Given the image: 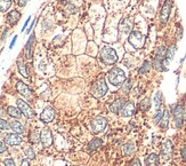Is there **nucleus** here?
Here are the masks:
<instances>
[{"instance_id":"f257e3e1","label":"nucleus","mask_w":186,"mask_h":166,"mask_svg":"<svg viewBox=\"0 0 186 166\" xmlns=\"http://www.w3.org/2000/svg\"><path fill=\"white\" fill-rule=\"evenodd\" d=\"M107 79L113 86H121L126 80H127V76L125 73V71L121 70L120 68H113L112 70L109 72Z\"/></svg>"},{"instance_id":"f03ea898","label":"nucleus","mask_w":186,"mask_h":166,"mask_svg":"<svg viewBox=\"0 0 186 166\" xmlns=\"http://www.w3.org/2000/svg\"><path fill=\"white\" fill-rule=\"evenodd\" d=\"M101 57L105 64H114L118 61L117 52L111 47H103L101 52Z\"/></svg>"},{"instance_id":"7ed1b4c3","label":"nucleus","mask_w":186,"mask_h":166,"mask_svg":"<svg viewBox=\"0 0 186 166\" xmlns=\"http://www.w3.org/2000/svg\"><path fill=\"white\" fill-rule=\"evenodd\" d=\"M107 91H109V88H107L105 80L104 79H98L92 87V94H93V96L98 99V97L105 95L107 93Z\"/></svg>"},{"instance_id":"20e7f679","label":"nucleus","mask_w":186,"mask_h":166,"mask_svg":"<svg viewBox=\"0 0 186 166\" xmlns=\"http://www.w3.org/2000/svg\"><path fill=\"white\" fill-rule=\"evenodd\" d=\"M171 112L175 118V124L176 127L180 128L184 124V108L180 104H175L171 107Z\"/></svg>"},{"instance_id":"39448f33","label":"nucleus","mask_w":186,"mask_h":166,"mask_svg":"<svg viewBox=\"0 0 186 166\" xmlns=\"http://www.w3.org/2000/svg\"><path fill=\"white\" fill-rule=\"evenodd\" d=\"M128 41L135 48H142L145 43V37L139 31H133L128 37Z\"/></svg>"},{"instance_id":"423d86ee","label":"nucleus","mask_w":186,"mask_h":166,"mask_svg":"<svg viewBox=\"0 0 186 166\" xmlns=\"http://www.w3.org/2000/svg\"><path fill=\"white\" fill-rule=\"evenodd\" d=\"M106 125H107V119L104 118V117L98 116V117L94 118L92 120V130H93L95 134H98V133H102L105 130Z\"/></svg>"},{"instance_id":"0eeeda50","label":"nucleus","mask_w":186,"mask_h":166,"mask_svg":"<svg viewBox=\"0 0 186 166\" xmlns=\"http://www.w3.org/2000/svg\"><path fill=\"white\" fill-rule=\"evenodd\" d=\"M40 142L43 148H49L53 144V134L50 130L48 128H43L40 132Z\"/></svg>"},{"instance_id":"6e6552de","label":"nucleus","mask_w":186,"mask_h":166,"mask_svg":"<svg viewBox=\"0 0 186 166\" xmlns=\"http://www.w3.org/2000/svg\"><path fill=\"white\" fill-rule=\"evenodd\" d=\"M171 7H172V0H166V2H164V5H163L160 13V21L162 24H166L168 22V18L170 16V12H171Z\"/></svg>"},{"instance_id":"1a4fd4ad","label":"nucleus","mask_w":186,"mask_h":166,"mask_svg":"<svg viewBox=\"0 0 186 166\" xmlns=\"http://www.w3.org/2000/svg\"><path fill=\"white\" fill-rule=\"evenodd\" d=\"M16 103H17L18 109L21 110V112L24 115L26 118H33V117H34V111L32 110V108L27 104L26 102H24V101H23V100H21V99H18Z\"/></svg>"},{"instance_id":"9d476101","label":"nucleus","mask_w":186,"mask_h":166,"mask_svg":"<svg viewBox=\"0 0 186 166\" xmlns=\"http://www.w3.org/2000/svg\"><path fill=\"white\" fill-rule=\"evenodd\" d=\"M172 151H174V144L170 140H167L161 149V157L163 159H169L172 155Z\"/></svg>"},{"instance_id":"9b49d317","label":"nucleus","mask_w":186,"mask_h":166,"mask_svg":"<svg viewBox=\"0 0 186 166\" xmlns=\"http://www.w3.org/2000/svg\"><path fill=\"white\" fill-rule=\"evenodd\" d=\"M5 143L8 146H18L22 143V138L17 133H9L5 136Z\"/></svg>"},{"instance_id":"f8f14e48","label":"nucleus","mask_w":186,"mask_h":166,"mask_svg":"<svg viewBox=\"0 0 186 166\" xmlns=\"http://www.w3.org/2000/svg\"><path fill=\"white\" fill-rule=\"evenodd\" d=\"M55 118V110L51 107H46L40 115V119L43 123H50Z\"/></svg>"},{"instance_id":"ddd939ff","label":"nucleus","mask_w":186,"mask_h":166,"mask_svg":"<svg viewBox=\"0 0 186 166\" xmlns=\"http://www.w3.org/2000/svg\"><path fill=\"white\" fill-rule=\"evenodd\" d=\"M135 109H136L135 103L133 101H127L120 112H121L122 117H131L133 115L135 114Z\"/></svg>"},{"instance_id":"4468645a","label":"nucleus","mask_w":186,"mask_h":166,"mask_svg":"<svg viewBox=\"0 0 186 166\" xmlns=\"http://www.w3.org/2000/svg\"><path fill=\"white\" fill-rule=\"evenodd\" d=\"M126 99L125 97H119L112 104L110 105V110L113 112V114H119L121 111V109L123 108V105L126 104Z\"/></svg>"},{"instance_id":"2eb2a0df","label":"nucleus","mask_w":186,"mask_h":166,"mask_svg":"<svg viewBox=\"0 0 186 166\" xmlns=\"http://www.w3.org/2000/svg\"><path fill=\"white\" fill-rule=\"evenodd\" d=\"M119 29H120V32L128 33L133 29V22L130 20H128V18H123V20H121V22L119 24Z\"/></svg>"},{"instance_id":"dca6fc26","label":"nucleus","mask_w":186,"mask_h":166,"mask_svg":"<svg viewBox=\"0 0 186 166\" xmlns=\"http://www.w3.org/2000/svg\"><path fill=\"white\" fill-rule=\"evenodd\" d=\"M16 89L21 95L25 96V97L26 96H30V94H31V89H30L29 86H27L26 84H24L23 81H17Z\"/></svg>"},{"instance_id":"f3484780","label":"nucleus","mask_w":186,"mask_h":166,"mask_svg":"<svg viewBox=\"0 0 186 166\" xmlns=\"http://www.w3.org/2000/svg\"><path fill=\"white\" fill-rule=\"evenodd\" d=\"M19 18H21V13L17 12V10H12L7 15V22L10 25H15L17 22L19 21Z\"/></svg>"},{"instance_id":"a211bd4d","label":"nucleus","mask_w":186,"mask_h":166,"mask_svg":"<svg viewBox=\"0 0 186 166\" xmlns=\"http://www.w3.org/2000/svg\"><path fill=\"white\" fill-rule=\"evenodd\" d=\"M9 128L14 133H17V134H23L24 133V126L17 120H12L9 123Z\"/></svg>"},{"instance_id":"6ab92c4d","label":"nucleus","mask_w":186,"mask_h":166,"mask_svg":"<svg viewBox=\"0 0 186 166\" xmlns=\"http://www.w3.org/2000/svg\"><path fill=\"white\" fill-rule=\"evenodd\" d=\"M159 162H160V158L156 154H151L145 159L146 166H159Z\"/></svg>"},{"instance_id":"aec40b11","label":"nucleus","mask_w":186,"mask_h":166,"mask_svg":"<svg viewBox=\"0 0 186 166\" xmlns=\"http://www.w3.org/2000/svg\"><path fill=\"white\" fill-rule=\"evenodd\" d=\"M159 124H160V127L162 130H167L168 128V125H169V111L168 110H164L163 117H162V119H161V122Z\"/></svg>"},{"instance_id":"412c9836","label":"nucleus","mask_w":186,"mask_h":166,"mask_svg":"<svg viewBox=\"0 0 186 166\" xmlns=\"http://www.w3.org/2000/svg\"><path fill=\"white\" fill-rule=\"evenodd\" d=\"M33 40H34V36H31L30 39H29L27 43H26L25 54L27 59H31V57H32V44H33Z\"/></svg>"},{"instance_id":"4be33fe9","label":"nucleus","mask_w":186,"mask_h":166,"mask_svg":"<svg viewBox=\"0 0 186 166\" xmlns=\"http://www.w3.org/2000/svg\"><path fill=\"white\" fill-rule=\"evenodd\" d=\"M7 114L12 117V118H19L21 117V110L18 109V108H16V107H8L7 108Z\"/></svg>"},{"instance_id":"5701e85b","label":"nucleus","mask_w":186,"mask_h":166,"mask_svg":"<svg viewBox=\"0 0 186 166\" xmlns=\"http://www.w3.org/2000/svg\"><path fill=\"white\" fill-rule=\"evenodd\" d=\"M102 144H103V141L101 140V139H94V140H92L89 143H88V150L89 151H93V150H96L97 148H99V147H102Z\"/></svg>"},{"instance_id":"b1692460","label":"nucleus","mask_w":186,"mask_h":166,"mask_svg":"<svg viewBox=\"0 0 186 166\" xmlns=\"http://www.w3.org/2000/svg\"><path fill=\"white\" fill-rule=\"evenodd\" d=\"M134 151H135V144L133 143V142H128L126 143L125 146H123V154L125 155H131V154H134Z\"/></svg>"},{"instance_id":"393cba45","label":"nucleus","mask_w":186,"mask_h":166,"mask_svg":"<svg viewBox=\"0 0 186 166\" xmlns=\"http://www.w3.org/2000/svg\"><path fill=\"white\" fill-rule=\"evenodd\" d=\"M166 53H167V48L164 46H160L156 52H155V59H160V60H164L166 59Z\"/></svg>"},{"instance_id":"a878e982","label":"nucleus","mask_w":186,"mask_h":166,"mask_svg":"<svg viewBox=\"0 0 186 166\" xmlns=\"http://www.w3.org/2000/svg\"><path fill=\"white\" fill-rule=\"evenodd\" d=\"M150 107H151V100H150L149 97H145L144 100H142V101L139 102V108H141V110H143V111L149 110Z\"/></svg>"},{"instance_id":"bb28decb","label":"nucleus","mask_w":186,"mask_h":166,"mask_svg":"<svg viewBox=\"0 0 186 166\" xmlns=\"http://www.w3.org/2000/svg\"><path fill=\"white\" fill-rule=\"evenodd\" d=\"M175 53H176V46H175V45H172V46H170L169 48L167 49V53H166V60L171 61V60L174 59Z\"/></svg>"},{"instance_id":"cd10ccee","label":"nucleus","mask_w":186,"mask_h":166,"mask_svg":"<svg viewBox=\"0 0 186 166\" xmlns=\"http://www.w3.org/2000/svg\"><path fill=\"white\" fill-rule=\"evenodd\" d=\"M17 68H18V71L19 73L23 76V77H29V72H27V69H26V65L22 62H18L17 63Z\"/></svg>"},{"instance_id":"c85d7f7f","label":"nucleus","mask_w":186,"mask_h":166,"mask_svg":"<svg viewBox=\"0 0 186 166\" xmlns=\"http://www.w3.org/2000/svg\"><path fill=\"white\" fill-rule=\"evenodd\" d=\"M12 6V0H0V12H7Z\"/></svg>"},{"instance_id":"c756f323","label":"nucleus","mask_w":186,"mask_h":166,"mask_svg":"<svg viewBox=\"0 0 186 166\" xmlns=\"http://www.w3.org/2000/svg\"><path fill=\"white\" fill-rule=\"evenodd\" d=\"M154 104L156 109H160L161 104H162V93L161 92H156L154 95Z\"/></svg>"},{"instance_id":"7c9ffc66","label":"nucleus","mask_w":186,"mask_h":166,"mask_svg":"<svg viewBox=\"0 0 186 166\" xmlns=\"http://www.w3.org/2000/svg\"><path fill=\"white\" fill-rule=\"evenodd\" d=\"M150 69H151V63H150V61H145L143 63V65L141 67V69L138 70V73L139 75H144V73L149 72Z\"/></svg>"},{"instance_id":"2f4dec72","label":"nucleus","mask_w":186,"mask_h":166,"mask_svg":"<svg viewBox=\"0 0 186 166\" xmlns=\"http://www.w3.org/2000/svg\"><path fill=\"white\" fill-rule=\"evenodd\" d=\"M40 140V134L38 131H32L30 133V142L31 143H38V141Z\"/></svg>"},{"instance_id":"473e14b6","label":"nucleus","mask_w":186,"mask_h":166,"mask_svg":"<svg viewBox=\"0 0 186 166\" xmlns=\"http://www.w3.org/2000/svg\"><path fill=\"white\" fill-rule=\"evenodd\" d=\"M131 88V80H126L123 84H122V87H121V92L123 94H128L129 91Z\"/></svg>"},{"instance_id":"72a5a7b5","label":"nucleus","mask_w":186,"mask_h":166,"mask_svg":"<svg viewBox=\"0 0 186 166\" xmlns=\"http://www.w3.org/2000/svg\"><path fill=\"white\" fill-rule=\"evenodd\" d=\"M163 112H164V110H162V109H156V112L154 115V123L155 124H159L161 122V119H162V117H163Z\"/></svg>"},{"instance_id":"f704fd0d","label":"nucleus","mask_w":186,"mask_h":166,"mask_svg":"<svg viewBox=\"0 0 186 166\" xmlns=\"http://www.w3.org/2000/svg\"><path fill=\"white\" fill-rule=\"evenodd\" d=\"M24 154H25V156L27 157V159H34V157H35V154H34V151L32 148L25 149Z\"/></svg>"},{"instance_id":"c9c22d12","label":"nucleus","mask_w":186,"mask_h":166,"mask_svg":"<svg viewBox=\"0 0 186 166\" xmlns=\"http://www.w3.org/2000/svg\"><path fill=\"white\" fill-rule=\"evenodd\" d=\"M8 127L9 125L7 124V122L0 118V130H8Z\"/></svg>"},{"instance_id":"e433bc0d","label":"nucleus","mask_w":186,"mask_h":166,"mask_svg":"<svg viewBox=\"0 0 186 166\" xmlns=\"http://www.w3.org/2000/svg\"><path fill=\"white\" fill-rule=\"evenodd\" d=\"M4 164H5V166H15V163H14V160H13L12 158L5 159V160H4Z\"/></svg>"},{"instance_id":"4c0bfd02","label":"nucleus","mask_w":186,"mask_h":166,"mask_svg":"<svg viewBox=\"0 0 186 166\" xmlns=\"http://www.w3.org/2000/svg\"><path fill=\"white\" fill-rule=\"evenodd\" d=\"M66 10H68L70 14H73V13H76V6L74 5H72V4H70V5H68V7H66Z\"/></svg>"},{"instance_id":"58836bf2","label":"nucleus","mask_w":186,"mask_h":166,"mask_svg":"<svg viewBox=\"0 0 186 166\" xmlns=\"http://www.w3.org/2000/svg\"><path fill=\"white\" fill-rule=\"evenodd\" d=\"M129 166H142V165H141V162H139L138 158H134V159L129 163Z\"/></svg>"},{"instance_id":"ea45409f","label":"nucleus","mask_w":186,"mask_h":166,"mask_svg":"<svg viewBox=\"0 0 186 166\" xmlns=\"http://www.w3.org/2000/svg\"><path fill=\"white\" fill-rule=\"evenodd\" d=\"M180 155H182L183 160L186 162V147H183V148H182V150H180Z\"/></svg>"},{"instance_id":"a19ab883","label":"nucleus","mask_w":186,"mask_h":166,"mask_svg":"<svg viewBox=\"0 0 186 166\" xmlns=\"http://www.w3.org/2000/svg\"><path fill=\"white\" fill-rule=\"evenodd\" d=\"M6 150H7V148H6V144H5L4 142H1V141H0V154L5 152Z\"/></svg>"},{"instance_id":"79ce46f5","label":"nucleus","mask_w":186,"mask_h":166,"mask_svg":"<svg viewBox=\"0 0 186 166\" xmlns=\"http://www.w3.org/2000/svg\"><path fill=\"white\" fill-rule=\"evenodd\" d=\"M26 4H27V0H19L18 1V6L19 7H24Z\"/></svg>"},{"instance_id":"37998d69","label":"nucleus","mask_w":186,"mask_h":166,"mask_svg":"<svg viewBox=\"0 0 186 166\" xmlns=\"http://www.w3.org/2000/svg\"><path fill=\"white\" fill-rule=\"evenodd\" d=\"M21 166H30L29 159H23V160H22V163H21Z\"/></svg>"},{"instance_id":"c03bdc74","label":"nucleus","mask_w":186,"mask_h":166,"mask_svg":"<svg viewBox=\"0 0 186 166\" xmlns=\"http://www.w3.org/2000/svg\"><path fill=\"white\" fill-rule=\"evenodd\" d=\"M16 40H17V37L15 36V37L13 38V40H12L10 45H9V48H13V47H14V45H15V43H16Z\"/></svg>"},{"instance_id":"a18cd8bd","label":"nucleus","mask_w":186,"mask_h":166,"mask_svg":"<svg viewBox=\"0 0 186 166\" xmlns=\"http://www.w3.org/2000/svg\"><path fill=\"white\" fill-rule=\"evenodd\" d=\"M30 20H31V16H29V17H27V20H26V22L24 23V25H23V29H22V31H24V29H25L26 26H27V24H29V22H30Z\"/></svg>"},{"instance_id":"49530a36","label":"nucleus","mask_w":186,"mask_h":166,"mask_svg":"<svg viewBox=\"0 0 186 166\" xmlns=\"http://www.w3.org/2000/svg\"><path fill=\"white\" fill-rule=\"evenodd\" d=\"M33 24H34V21H33V23H32V24H31V25H30V28H29V29H27V31H26V32H27V33H30V32H31V30H32V29H33Z\"/></svg>"},{"instance_id":"de8ad7c7","label":"nucleus","mask_w":186,"mask_h":166,"mask_svg":"<svg viewBox=\"0 0 186 166\" xmlns=\"http://www.w3.org/2000/svg\"><path fill=\"white\" fill-rule=\"evenodd\" d=\"M184 101H185V103H186V94H185V96H184Z\"/></svg>"},{"instance_id":"09e8293b","label":"nucleus","mask_w":186,"mask_h":166,"mask_svg":"<svg viewBox=\"0 0 186 166\" xmlns=\"http://www.w3.org/2000/svg\"><path fill=\"white\" fill-rule=\"evenodd\" d=\"M0 136H1V132H0Z\"/></svg>"},{"instance_id":"8fccbe9b","label":"nucleus","mask_w":186,"mask_h":166,"mask_svg":"<svg viewBox=\"0 0 186 166\" xmlns=\"http://www.w3.org/2000/svg\"><path fill=\"white\" fill-rule=\"evenodd\" d=\"M62 1H63V0H62Z\"/></svg>"}]
</instances>
